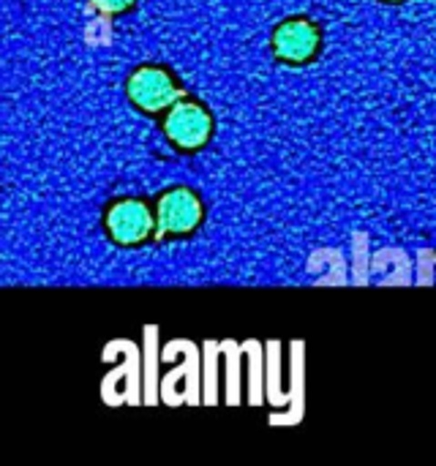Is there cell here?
<instances>
[{
    "mask_svg": "<svg viewBox=\"0 0 436 466\" xmlns=\"http://www.w3.org/2000/svg\"><path fill=\"white\" fill-rule=\"evenodd\" d=\"M164 137L172 147L183 153L202 150L213 137V115L205 104L194 98L175 101L164 115Z\"/></svg>",
    "mask_w": 436,
    "mask_h": 466,
    "instance_id": "cell-1",
    "label": "cell"
},
{
    "mask_svg": "<svg viewBox=\"0 0 436 466\" xmlns=\"http://www.w3.org/2000/svg\"><path fill=\"white\" fill-rule=\"evenodd\" d=\"M126 96L137 109L156 115V112L169 109L175 101H180L183 90L169 68L147 63V66H139L131 71V76L126 82Z\"/></svg>",
    "mask_w": 436,
    "mask_h": 466,
    "instance_id": "cell-2",
    "label": "cell"
},
{
    "mask_svg": "<svg viewBox=\"0 0 436 466\" xmlns=\"http://www.w3.org/2000/svg\"><path fill=\"white\" fill-rule=\"evenodd\" d=\"M205 208L197 191L186 188V186H175L167 188L158 202H156V238H183L191 235L199 224H202Z\"/></svg>",
    "mask_w": 436,
    "mask_h": 466,
    "instance_id": "cell-3",
    "label": "cell"
},
{
    "mask_svg": "<svg viewBox=\"0 0 436 466\" xmlns=\"http://www.w3.org/2000/svg\"><path fill=\"white\" fill-rule=\"evenodd\" d=\"M104 227H106V235H109L112 243L131 248V246L145 243L156 232L158 221H156V216H153V210H150V205L145 199L126 197V199H115L106 208Z\"/></svg>",
    "mask_w": 436,
    "mask_h": 466,
    "instance_id": "cell-4",
    "label": "cell"
},
{
    "mask_svg": "<svg viewBox=\"0 0 436 466\" xmlns=\"http://www.w3.org/2000/svg\"><path fill=\"white\" fill-rule=\"evenodd\" d=\"M322 46V30L317 22L306 16H292L276 25L273 30V52L279 60L289 66H303L317 57Z\"/></svg>",
    "mask_w": 436,
    "mask_h": 466,
    "instance_id": "cell-5",
    "label": "cell"
},
{
    "mask_svg": "<svg viewBox=\"0 0 436 466\" xmlns=\"http://www.w3.org/2000/svg\"><path fill=\"white\" fill-rule=\"evenodd\" d=\"M93 8H98L101 14H123L128 11L137 0H90Z\"/></svg>",
    "mask_w": 436,
    "mask_h": 466,
    "instance_id": "cell-6",
    "label": "cell"
},
{
    "mask_svg": "<svg viewBox=\"0 0 436 466\" xmlns=\"http://www.w3.org/2000/svg\"><path fill=\"white\" fill-rule=\"evenodd\" d=\"M385 3H401V0H385Z\"/></svg>",
    "mask_w": 436,
    "mask_h": 466,
    "instance_id": "cell-7",
    "label": "cell"
}]
</instances>
